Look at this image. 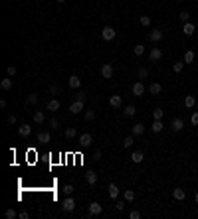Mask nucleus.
I'll list each match as a JSON object with an SVG mask.
<instances>
[{"label":"nucleus","mask_w":198,"mask_h":219,"mask_svg":"<svg viewBox=\"0 0 198 219\" xmlns=\"http://www.w3.org/2000/svg\"><path fill=\"white\" fill-rule=\"evenodd\" d=\"M62 209L66 211V213H71V211H76V199H73L71 195H67L66 199L62 201Z\"/></svg>","instance_id":"f257e3e1"},{"label":"nucleus","mask_w":198,"mask_h":219,"mask_svg":"<svg viewBox=\"0 0 198 219\" xmlns=\"http://www.w3.org/2000/svg\"><path fill=\"white\" fill-rule=\"evenodd\" d=\"M115 36H117V32H115V28H111V26H105V28L101 30V38H103L105 42L115 40Z\"/></svg>","instance_id":"f03ea898"},{"label":"nucleus","mask_w":198,"mask_h":219,"mask_svg":"<svg viewBox=\"0 0 198 219\" xmlns=\"http://www.w3.org/2000/svg\"><path fill=\"white\" fill-rule=\"evenodd\" d=\"M77 142H79V146H81V148H89V146H91V142H93V136L89 134V132H83V134L77 138Z\"/></svg>","instance_id":"7ed1b4c3"},{"label":"nucleus","mask_w":198,"mask_h":219,"mask_svg":"<svg viewBox=\"0 0 198 219\" xmlns=\"http://www.w3.org/2000/svg\"><path fill=\"white\" fill-rule=\"evenodd\" d=\"M87 213L91 217H97V215H101V213H103V207H101L97 201H91V204H89V207H87Z\"/></svg>","instance_id":"20e7f679"},{"label":"nucleus","mask_w":198,"mask_h":219,"mask_svg":"<svg viewBox=\"0 0 198 219\" xmlns=\"http://www.w3.org/2000/svg\"><path fill=\"white\" fill-rule=\"evenodd\" d=\"M83 107H85V101H77L76 99L71 105H69V113H71V115H79L83 111Z\"/></svg>","instance_id":"39448f33"},{"label":"nucleus","mask_w":198,"mask_h":219,"mask_svg":"<svg viewBox=\"0 0 198 219\" xmlns=\"http://www.w3.org/2000/svg\"><path fill=\"white\" fill-rule=\"evenodd\" d=\"M101 75H103V79H111L113 77V65L111 63H103L101 65Z\"/></svg>","instance_id":"423d86ee"},{"label":"nucleus","mask_w":198,"mask_h":219,"mask_svg":"<svg viewBox=\"0 0 198 219\" xmlns=\"http://www.w3.org/2000/svg\"><path fill=\"white\" fill-rule=\"evenodd\" d=\"M170 129H173L174 132H180L184 129V120L180 119V116H176V119H173V122H170Z\"/></svg>","instance_id":"0eeeda50"},{"label":"nucleus","mask_w":198,"mask_h":219,"mask_svg":"<svg viewBox=\"0 0 198 219\" xmlns=\"http://www.w3.org/2000/svg\"><path fill=\"white\" fill-rule=\"evenodd\" d=\"M160 57H163L160 47H151V51H149V59H151V61H159Z\"/></svg>","instance_id":"6e6552de"},{"label":"nucleus","mask_w":198,"mask_h":219,"mask_svg":"<svg viewBox=\"0 0 198 219\" xmlns=\"http://www.w3.org/2000/svg\"><path fill=\"white\" fill-rule=\"evenodd\" d=\"M149 40H151L153 44H157V42L163 40V32H160V30H153V32H149Z\"/></svg>","instance_id":"1a4fd4ad"},{"label":"nucleus","mask_w":198,"mask_h":219,"mask_svg":"<svg viewBox=\"0 0 198 219\" xmlns=\"http://www.w3.org/2000/svg\"><path fill=\"white\" fill-rule=\"evenodd\" d=\"M85 182H87L89 186H95V184H97V174H95L93 170H89V172H85Z\"/></svg>","instance_id":"9d476101"},{"label":"nucleus","mask_w":198,"mask_h":219,"mask_svg":"<svg viewBox=\"0 0 198 219\" xmlns=\"http://www.w3.org/2000/svg\"><path fill=\"white\" fill-rule=\"evenodd\" d=\"M50 140H52V134H50L48 130H42V132H38V142H40V144H48Z\"/></svg>","instance_id":"9b49d317"},{"label":"nucleus","mask_w":198,"mask_h":219,"mask_svg":"<svg viewBox=\"0 0 198 219\" xmlns=\"http://www.w3.org/2000/svg\"><path fill=\"white\" fill-rule=\"evenodd\" d=\"M67 85L71 89H79V87H81V79H79L77 75H71V77L67 79Z\"/></svg>","instance_id":"f8f14e48"},{"label":"nucleus","mask_w":198,"mask_h":219,"mask_svg":"<svg viewBox=\"0 0 198 219\" xmlns=\"http://www.w3.org/2000/svg\"><path fill=\"white\" fill-rule=\"evenodd\" d=\"M109 105L113 107V109H121V105H123V99H121V95H113V97L109 99Z\"/></svg>","instance_id":"ddd939ff"},{"label":"nucleus","mask_w":198,"mask_h":219,"mask_svg":"<svg viewBox=\"0 0 198 219\" xmlns=\"http://www.w3.org/2000/svg\"><path fill=\"white\" fill-rule=\"evenodd\" d=\"M131 91H133V95H137V97H141V95L145 93V85H143L141 81H137L135 85H133V89H131Z\"/></svg>","instance_id":"4468645a"},{"label":"nucleus","mask_w":198,"mask_h":219,"mask_svg":"<svg viewBox=\"0 0 198 219\" xmlns=\"http://www.w3.org/2000/svg\"><path fill=\"white\" fill-rule=\"evenodd\" d=\"M143 132H145V125H141V122L133 125V129H131V134H133V136H141Z\"/></svg>","instance_id":"2eb2a0df"},{"label":"nucleus","mask_w":198,"mask_h":219,"mask_svg":"<svg viewBox=\"0 0 198 219\" xmlns=\"http://www.w3.org/2000/svg\"><path fill=\"white\" fill-rule=\"evenodd\" d=\"M34 122H36V125H44V122H46V113H44V111H36V113H34Z\"/></svg>","instance_id":"dca6fc26"},{"label":"nucleus","mask_w":198,"mask_h":219,"mask_svg":"<svg viewBox=\"0 0 198 219\" xmlns=\"http://www.w3.org/2000/svg\"><path fill=\"white\" fill-rule=\"evenodd\" d=\"M173 197H174V199H178V201H182L184 197H186V191L182 188H174L173 190Z\"/></svg>","instance_id":"f3484780"},{"label":"nucleus","mask_w":198,"mask_h":219,"mask_svg":"<svg viewBox=\"0 0 198 219\" xmlns=\"http://www.w3.org/2000/svg\"><path fill=\"white\" fill-rule=\"evenodd\" d=\"M107 190H109V197H111V199H117V197H119V188H117L115 184H109V186H107Z\"/></svg>","instance_id":"a211bd4d"},{"label":"nucleus","mask_w":198,"mask_h":219,"mask_svg":"<svg viewBox=\"0 0 198 219\" xmlns=\"http://www.w3.org/2000/svg\"><path fill=\"white\" fill-rule=\"evenodd\" d=\"M163 129H164L163 120H153V125H151V130L154 132V134H159V132H163Z\"/></svg>","instance_id":"6ab92c4d"},{"label":"nucleus","mask_w":198,"mask_h":219,"mask_svg":"<svg viewBox=\"0 0 198 219\" xmlns=\"http://www.w3.org/2000/svg\"><path fill=\"white\" fill-rule=\"evenodd\" d=\"M182 32H184V36H192L196 32V28H194V24H190V22H184V26H182Z\"/></svg>","instance_id":"aec40b11"},{"label":"nucleus","mask_w":198,"mask_h":219,"mask_svg":"<svg viewBox=\"0 0 198 219\" xmlns=\"http://www.w3.org/2000/svg\"><path fill=\"white\" fill-rule=\"evenodd\" d=\"M131 160H133L135 164H141L143 160H145V154H143L141 150H137V152H133V154H131Z\"/></svg>","instance_id":"412c9836"},{"label":"nucleus","mask_w":198,"mask_h":219,"mask_svg":"<svg viewBox=\"0 0 198 219\" xmlns=\"http://www.w3.org/2000/svg\"><path fill=\"white\" fill-rule=\"evenodd\" d=\"M12 85H14V83H12V77H10V75H8L6 79H2V81H0V87H2L4 91H10V89H12Z\"/></svg>","instance_id":"4be33fe9"},{"label":"nucleus","mask_w":198,"mask_h":219,"mask_svg":"<svg viewBox=\"0 0 198 219\" xmlns=\"http://www.w3.org/2000/svg\"><path fill=\"white\" fill-rule=\"evenodd\" d=\"M123 197H125L127 204H131V201L135 199V191H133V190H123Z\"/></svg>","instance_id":"5701e85b"},{"label":"nucleus","mask_w":198,"mask_h":219,"mask_svg":"<svg viewBox=\"0 0 198 219\" xmlns=\"http://www.w3.org/2000/svg\"><path fill=\"white\" fill-rule=\"evenodd\" d=\"M133 144H135V136H133V134H129V136L123 138V148H131Z\"/></svg>","instance_id":"b1692460"},{"label":"nucleus","mask_w":198,"mask_h":219,"mask_svg":"<svg viewBox=\"0 0 198 219\" xmlns=\"http://www.w3.org/2000/svg\"><path fill=\"white\" fill-rule=\"evenodd\" d=\"M149 91H151L153 95H159L160 91H163V85H160V83H151V85H149Z\"/></svg>","instance_id":"393cba45"},{"label":"nucleus","mask_w":198,"mask_h":219,"mask_svg":"<svg viewBox=\"0 0 198 219\" xmlns=\"http://www.w3.org/2000/svg\"><path fill=\"white\" fill-rule=\"evenodd\" d=\"M18 132H20V136H30V134H32V126L22 125V126L18 129Z\"/></svg>","instance_id":"a878e982"},{"label":"nucleus","mask_w":198,"mask_h":219,"mask_svg":"<svg viewBox=\"0 0 198 219\" xmlns=\"http://www.w3.org/2000/svg\"><path fill=\"white\" fill-rule=\"evenodd\" d=\"M123 113H125V116H135V113H137L135 105H127L125 109H123Z\"/></svg>","instance_id":"bb28decb"},{"label":"nucleus","mask_w":198,"mask_h":219,"mask_svg":"<svg viewBox=\"0 0 198 219\" xmlns=\"http://www.w3.org/2000/svg\"><path fill=\"white\" fill-rule=\"evenodd\" d=\"M46 109H48V111H60V101H56V99L50 101V103L46 105Z\"/></svg>","instance_id":"cd10ccee"},{"label":"nucleus","mask_w":198,"mask_h":219,"mask_svg":"<svg viewBox=\"0 0 198 219\" xmlns=\"http://www.w3.org/2000/svg\"><path fill=\"white\" fill-rule=\"evenodd\" d=\"M184 105L188 107V109H192V107L196 105V99L192 97V95H186V97H184Z\"/></svg>","instance_id":"c85d7f7f"},{"label":"nucleus","mask_w":198,"mask_h":219,"mask_svg":"<svg viewBox=\"0 0 198 219\" xmlns=\"http://www.w3.org/2000/svg\"><path fill=\"white\" fill-rule=\"evenodd\" d=\"M76 136H77V129H76V126L66 129V138H76Z\"/></svg>","instance_id":"c756f323"},{"label":"nucleus","mask_w":198,"mask_h":219,"mask_svg":"<svg viewBox=\"0 0 198 219\" xmlns=\"http://www.w3.org/2000/svg\"><path fill=\"white\" fill-rule=\"evenodd\" d=\"M137 75H139V79H147L149 77V69L147 67H139L137 69Z\"/></svg>","instance_id":"7c9ffc66"},{"label":"nucleus","mask_w":198,"mask_h":219,"mask_svg":"<svg viewBox=\"0 0 198 219\" xmlns=\"http://www.w3.org/2000/svg\"><path fill=\"white\" fill-rule=\"evenodd\" d=\"M26 103H28V105H36V103H38V93H30L28 99H26Z\"/></svg>","instance_id":"2f4dec72"},{"label":"nucleus","mask_w":198,"mask_h":219,"mask_svg":"<svg viewBox=\"0 0 198 219\" xmlns=\"http://www.w3.org/2000/svg\"><path fill=\"white\" fill-rule=\"evenodd\" d=\"M139 22H141V26H151V16H139Z\"/></svg>","instance_id":"473e14b6"},{"label":"nucleus","mask_w":198,"mask_h":219,"mask_svg":"<svg viewBox=\"0 0 198 219\" xmlns=\"http://www.w3.org/2000/svg\"><path fill=\"white\" fill-rule=\"evenodd\" d=\"M163 115H164V111H163V109H154V111H153L154 120H163Z\"/></svg>","instance_id":"72a5a7b5"},{"label":"nucleus","mask_w":198,"mask_h":219,"mask_svg":"<svg viewBox=\"0 0 198 219\" xmlns=\"http://www.w3.org/2000/svg\"><path fill=\"white\" fill-rule=\"evenodd\" d=\"M194 51H186L184 53V63H192V61H194Z\"/></svg>","instance_id":"f704fd0d"},{"label":"nucleus","mask_w":198,"mask_h":219,"mask_svg":"<svg viewBox=\"0 0 198 219\" xmlns=\"http://www.w3.org/2000/svg\"><path fill=\"white\" fill-rule=\"evenodd\" d=\"M173 69H174L176 73H180V71H182V69H184V59H182V61H174V65H173Z\"/></svg>","instance_id":"c9c22d12"},{"label":"nucleus","mask_w":198,"mask_h":219,"mask_svg":"<svg viewBox=\"0 0 198 219\" xmlns=\"http://www.w3.org/2000/svg\"><path fill=\"white\" fill-rule=\"evenodd\" d=\"M133 53H135V55H143V53H145V46H141V44L135 46L133 47Z\"/></svg>","instance_id":"e433bc0d"},{"label":"nucleus","mask_w":198,"mask_h":219,"mask_svg":"<svg viewBox=\"0 0 198 219\" xmlns=\"http://www.w3.org/2000/svg\"><path fill=\"white\" fill-rule=\"evenodd\" d=\"M125 205H127V201H125V197H123V199H119V201H115V209H125Z\"/></svg>","instance_id":"4c0bfd02"},{"label":"nucleus","mask_w":198,"mask_h":219,"mask_svg":"<svg viewBox=\"0 0 198 219\" xmlns=\"http://www.w3.org/2000/svg\"><path fill=\"white\" fill-rule=\"evenodd\" d=\"M178 18H180V22H182V24H184V22H188V18H190V14H188V12H186V10H182V12H180V14H178Z\"/></svg>","instance_id":"58836bf2"},{"label":"nucleus","mask_w":198,"mask_h":219,"mask_svg":"<svg viewBox=\"0 0 198 219\" xmlns=\"http://www.w3.org/2000/svg\"><path fill=\"white\" fill-rule=\"evenodd\" d=\"M4 215H6V219H16L20 213H16L14 209H6V213H4Z\"/></svg>","instance_id":"ea45409f"},{"label":"nucleus","mask_w":198,"mask_h":219,"mask_svg":"<svg viewBox=\"0 0 198 219\" xmlns=\"http://www.w3.org/2000/svg\"><path fill=\"white\" fill-rule=\"evenodd\" d=\"M48 125H50V129H60V120H58V119H50V120H48Z\"/></svg>","instance_id":"a19ab883"},{"label":"nucleus","mask_w":198,"mask_h":219,"mask_svg":"<svg viewBox=\"0 0 198 219\" xmlns=\"http://www.w3.org/2000/svg\"><path fill=\"white\" fill-rule=\"evenodd\" d=\"M85 120H93L95 119V111H91V109H89V111H85Z\"/></svg>","instance_id":"79ce46f5"},{"label":"nucleus","mask_w":198,"mask_h":219,"mask_svg":"<svg viewBox=\"0 0 198 219\" xmlns=\"http://www.w3.org/2000/svg\"><path fill=\"white\" fill-rule=\"evenodd\" d=\"M63 194H66V195H71V194H73V186H71V184H66V186H63Z\"/></svg>","instance_id":"37998d69"},{"label":"nucleus","mask_w":198,"mask_h":219,"mask_svg":"<svg viewBox=\"0 0 198 219\" xmlns=\"http://www.w3.org/2000/svg\"><path fill=\"white\" fill-rule=\"evenodd\" d=\"M76 99H77V101H85V99H87V93H85V91H77V93H76Z\"/></svg>","instance_id":"c03bdc74"},{"label":"nucleus","mask_w":198,"mask_h":219,"mask_svg":"<svg viewBox=\"0 0 198 219\" xmlns=\"http://www.w3.org/2000/svg\"><path fill=\"white\" fill-rule=\"evenodd\" d=\"M16 120H18V116H16V115H8L6 125H16Z\"/></svg>","instance_id":"a18cd8bd"},{"label":"nucleus","mask_w":198,"mask_h":219,"mask_svg":"<svg viewBox=\"0 0 198 219\" xmlns=\"http://www.w3.org/2000/svg\"><path fill=\"white\" fill-rule=\"evenodd\" d=\"M129 217H131V219H141V211H139V209H133V211L129 213Z\"/></svg>","instance_id":"49530a36"},{"label":"nucleus","mask_w":198,"mask_h":219,"mask_svg":"<svg viewBox=\"0 0 198 219\" xmlns=\"http://www.w3.org/2000/svg\"><path fill=\"white\" fill-rule=\"evenodd\" d=\"M190 122L194 126H198V113H192V116H190Z\"/></svg>","instance_id":"de8ad7c7"},{"label":"nucleus","mask_w":198,"mask_h":219,"mask_svg":"<svg viewBox=\"0 0 198 219\" xmlns=\"http://www.w3.org/2000/svg\"><path fill=\"white\" fill-rule=\"evenodd\" d=\"M91 160H93V162H99V160H101V152H99V150H97V152H93Z\"/></svg>","instance_id":"09e8293b"},{"label":"nucleus","mask_w":198,"mask_h":219,"mask_svg":"<svg viewBox=\"0 0 198 219\" xmlns=\"http://www.w3.org/2000/svg\"><path fill=\"white\" fill-rule=\"evenodd\" d=\"M16 71H18V69H16L14 65H10V67H8V75H10V77H14V75H16Z\"/></svg>","instance_id":"8fccbe9b"},{"label":"nucleus","mask_w":198,"mask_h":219,"mask_svg":"<svg viewBox=\"0 0 198 219\" xmlns=\"http://www.w3.org/2000/svg\"><path fill=\"white\" fill-rule=\"evenodd\" d=\"M48 91H50V95H56V93H58V87H56V85H52Z\"/></svg>","instance_id":"3c124183"},{"label":"nucleus","mask_w":198,"mask_h":219,"mask_svg":"<svg viewBox=\"0 0 198 219\" xmlns=\"http://www.w3.org/2000/svg\"><path fill=\"white\" fill-rule=\"evenodd\" d=\"M18 217H20V219H28V217H30V213H28V211H22Z\"/></svg>","instance_id":"603ef678"},{"label":"nucleus","mask_w":198,"mask_h":219,"mask_svg":"<svg viewBox=\"0 0 198 219\" xmlns=\"http://www.w3.org/2000/svg\"><path fill=\"white\" fill-rule=\"evenodd\" d=\"M56 2H60V4H62V2H66V0H56Z\"/></svg>","instance_id":"864d4df0"},{"label":"nucleus","mask_w":198,"mask_h":219,"mask_svg":"<svg viewBox=\"0 0 198 219\" xmlns=\"http://www.w3.org/2000/svg\"><path fill=\"white\" fill-rule=\"evenodd\" d=\"M194 199H196V204H198V194H196V197H194Z\"/></svg>","instance_id":"5fc2aeb1"}]
</instances>
